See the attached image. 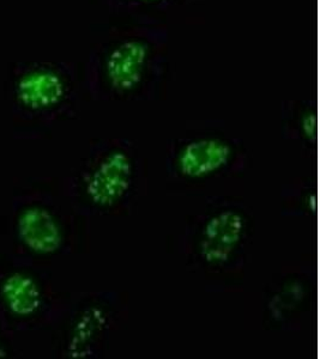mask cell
<instances>
[{
  "instance_id": "cell-10",
  "label": "cell",
  "mask_w": 320,
  "mask_h": 359,
  "mask_svg": "<svg viewBox=\"0 0 320 359\" xmlns=\"http://www.w3.org/2000/svg\"><path fill=\"white\" fill-rule=\"evenodd\" d=\"M284 210L292 216H309L316 212V192L313 182H296L284 191Z\"/></svg>"
},
{
  "instance_id": "cell-1",
  "label": "cell",
  "mask_w": 320,
  "mask_h": 359,
  "mask_svg": "<svg viewBox=\"0 0 320 359\" xmlns=\"http://www.w3.org/2000/svg\"><path fill=\"white\" fill-rule=\"evenodd\" d=\"M140 176L138 156L131 144L111 140L91 156L79 186L86 208L94 213H109L128 204Z\"/></svg>"
},
{
  "instance_id": "cell-3",
  "label": "cell",
  "mask_w": 320,
  "mask_h": 359,
  "mask_svg": "<svg viewBox=\"0 0 320 359\" xmlns=\"http://www.w3.org/2000/svg\"><path fill=\"white\" fill-rule=\"evenodd\" d=\"M157 39L133 32L107 43L100 60V84L108 97L138 93L156 67Z\"/></svg>"
},
{
  "instance_id": "cell-4",
  "label": "cell",
  "mask_w": 320,
  "mask_h": 359,
  "mask_svg": "<svg viewBox=\"0 0 320 359\" xmlns=\"http://www.w3.org/2000/svg\"><path fill=\"white\" fill-rule=\"evenodd\" d=\"M244 163L240 145L221 135H196L173 145L167 172L182 182H203L234 172Z\"/></svg>"
},
{
  "instance_id": "cell-2",
  "label": "cell",
  "mask_w": 320,
  "mask_h": 359,
  "mask_svg": "<svg viewBox=\"0 0 320 359\" xmlns=\"http://www.w3.org/2000/svg\"><path fill=\"white\" fill-rule=\"evenodd\" d=\"M251 236V218L234 204L220 205L199 217L187 237L189 254L201 269L223 271L238 262Z\"/></svg>"
},
{
  "instance_id": "cell-5",
  "label": "cell",
  "mask_w": 320,
  "mask_h": 359,
  "mask_svg": "<svg viewBox=\"0 0 320 359\" xmlns=\"http://www.w3.org/2000/svg\"><path fill=\"white\" fill-rule=\"evenodd\" d=\"M20 235L37 253H54L62 247V233L57 218L45 208H32L20 221Z\"/></svg>"
},
{
  "instance_id": "cell-8",
  "label": "cell",
  "mask_w": 320,
  "mask_h": 359,
  "mask_svg": "<svg viewBox=\"0 0 320 359\" xmlns=\"http://www.w3.org/2000/svg\"><path fill=\"white\" fill-rule=\"evenodd\" d=\"M8 306L18 314L28 315L36 311L41 303V294L35 283L27 277H13L4 286Z\"/></svg>"
},
{
  "instance_id": "cell-11",
  "label": "cell",
  "mask_w": 320,
  "mask_h": 359,
  "mask_svg": "<svg viewBox=\"0 0 320 359\" xmlns=\"http://www.w3.org/2000/svg\"><path fill=\"white\" fill-rule=\"evenodd\" d=\"M138 4H152V3H157V1H162V0H132Z\"/></svg>"
},
{
  "instance_id": "cell-7",
  "label": "cell",
  "mask_w": 320,
  "mask_h": 359,
  "mask_svg": "<svg viewBox=\"0 0 320 359\" xmlns=\"http://www.w3.org/2000/svg\"><path fill=\"white\" fill-rule=\"evenodd\" d=\"M309 287L305 279H288L276 289L267 302V311L275 323H284L300 311L309 297Z\"/></svg>"
},
{
  "instance_id": "cell-9",
  "label": "cell",
  "mask_w": 320,
  "mask_h": 359,
  "mask_svg": "<svg viewBox=\"0 0 320 359\" xmlns=\"http://www.w3.org/2000/svg\"><path fill=\"white\" fill-rule=\"evenodd\" d=\"M287 135L293 140L312 149L316 142V115L313 106H302L294 109L292 118L286 123Z\"/></svg>"
},
{
  "instance_id": "cell-6",
  "label": "cell",
  "mask_w": 320,
  "mask_h": 359,
  "mask_svg": "<svg viewBox=\"0 0 320 359\" xmlns=\"http://www.w3.org/2000/svg\"><path fill=\"white\" fill-rule=\"evenodd\" d=\"M18 94L27 106L45 109L62 102L66 94V86L60 76L45 71L25 77L20 86Z\"/></svg>"
}]
</instances>
